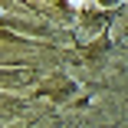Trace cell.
<instances>
[{"label": "cell", "instance_id": "6da1fadb", "mask_svg": "<svg viewBox=\"0 0 128 128\" xmlns=\"http://www.w3.org/2000/svg\"><path fill=\"white\" fill-rule=\"evenodd\" d=\"M69 4H72V7H82V0H69Z\"/></svg>", "mask_w": 128, "mask_h": 128}]
</instances>
